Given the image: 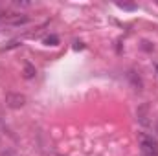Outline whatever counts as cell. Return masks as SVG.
Returning <instances> with one entry per match:
<instances>
[{"label":"cell","instance_id":"5b68a950","mask_svg":"<svg viewBox=\"0 0 158 156\" xmlns=\"http://www.w3.org/2000/svg\"><path fill=\"white\" fill-rule=\"evenodd\" d=\"M44 42H46L48 46H55V44L59 42V39H57L55 35H50V37H46V39H44Z\"/></svg>","mask_w":158,"mask_h":156},{"label":"cell","instance_id":"52a82bcc","mask_svg":"<svg viewBox=\"0 0 158 156\" xmlns=\"http://www.w3.org/2000/svg\"><path fill=\"white\" fill-rule=\"evenodd\" d=\"M119 7H123V9H134L136 6H132V4H118Z\"/></svg>","mask_w":158,"mask_h":156},{"label":"cell","instance_id":"8992f818","mask_svg":"<svg viewBox=\"0 0 158 156\" xmlns=\"http://www.w3.org/2000/svg\"><path fill=\"white\" fill-rule=\"evenodd\" d=\"M19 44H20L19 40H11V42H9V44H6L4 48H6V50H9V48H15V46H19Z\"/></svg>","mask_w":158,"mask_h":156},{"label":"cell","instance_id":"3957f363","mask_svg":"<svg viewBox=\"0 0 158 156\" xmlns=\"http://www.w3.org/2000/svg\"><path fill=\"white\" fill-rule=\"evenodd\" d=\"M35 76V68L31 66V64H24V77H33Z\"/></svg>","mask_w":158,"mask_h":156},{"label":"cell","instance_id":"7a4b0ae2","mask_svg":"<svg viewBox=\"0 0 158 156\" xmlns=\"http://www.w3.org/2000/svg\"><path fill=\"white\" fill-rule=\"evenodd\" d=\"M6 105H7L9 109H13V110L22 109V107L26 105V96L20 94V92H9V94L6 96Z\"/></svg>","mask_w":158,"mask_h":156},{"label":"cell","instance_id":"277c9868","mask_svg":"<svg viewBox=\"0 0 158 156\" xmlns=\"http://www.w3.org/2000/svg\"><path fill=\"white\" fill-rule=\"evenodd\" d=\"M13 6H15V7H31V6H33V2H26V0H15V2H13Z\"/></svg>","mask_w":158,"mask_h":156},{"label":"cell","instance_id":"6da1fadb","mask_svg":"<svg viewBox=\"0 0 158 156\" xmlns=\"http://www.w3.org/2000/svg\"><path fill=\"white\" fill-rule=\"evenodd\" d=\"M142 145V156H158V142L153 136H142L140 138Z\"/></svg>","mask_w":158,"mask_h":156},{"label":"cell","instance_id":"9c48e42d","mask_svg":"<svg viewBox=\"0 0 158 156\" xmlns=\"http://www.w3.org/2000/svg\"><path fill=\"white\" fill-rule=\"evenodd\" d=\"M57 156H64V154H57Z\"/></svg>","mask_w":158,"mask_h":156},{"label":"cell","instance_id":"ba28073f","mask_svg":"<svg viewBox=\"0 0 158 156\" xmlns=\"http://www.w3.org/2000/svg\"><path fill=\"white\" fill-rule=\"evenodd\" d=\"M74 48H76V50H81V48H83V42H76Z\"/></svg>","mask_w":158,"mask_h":156}]
</instances>
